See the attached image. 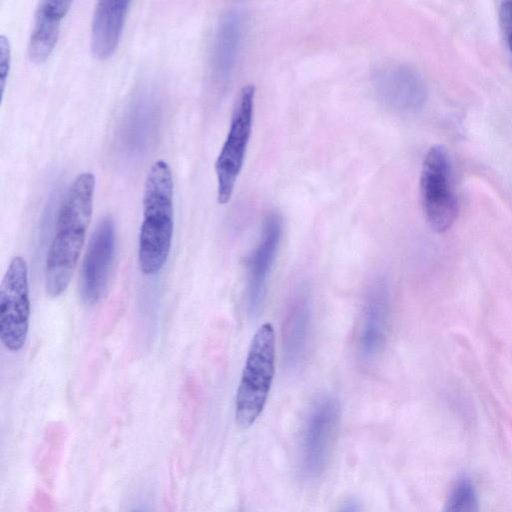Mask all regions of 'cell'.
I'll return each mask as SVG.
<instances>
[{
	"label": "cell",
	"mask_w": 512,
	"mask_h": 512,
	"mask_svg": "<svg viewBox=\"0 0 512 512\" xmlns=\"http://www.w3.org/2000/svg\"><path fill=\"white\" fill-rule=\"evenodd\" d=\"M95 176L83 172L69 185L62 199L44 267L45 291L50 298L70 284L92 217Z\"/></svg>",
	"instance_id": "6da1fadb"
},
{
	"label": "cell",
	"mask_w": 512,
	"mask_h": 512,
	"mask_svg": "<svg viewBox=\"0 0 512 512\" xmlns=\"http://www.w3.org/2000/svg\"><path fill=\"white\" fill-rule=\"evenodd\" d=\"M173 193L170 165L159 159L150 166L143 189L138 262L144 275L157 274L169 256L174 231Z\"/></svg>",
	"instance_id": "7a4b0ae2"
},
{
	"label": "cell",
	"mask_w": 512,
	"mask_h": 512,
	"mask_svg": "<svg viewBox=\"0 0 512 512\" xmlns=\"http://www.w3.org/2000/svg\"><path fill=\"white\" fill-rule=\"evenodd\" d=\"M275 373V332L270 322L254 334L235 398V420L251 426L266 404Z\"/></svg>",
	"instance_id": "3957f363"
},
{
	"label": "cell",
	"mask_w": 512,
	"mask_h": 512,
	"mask_svg": "<svg viewBox=\"0 0 512 512\" xmlns=\"http://www.w3.org/2000/svg\"><path fill=\"white\" fill-rule=\"evenodd\" d=\"M420 199L426 221L439 234L448 231L459 213V203L452 186L449 153L441 145L426 153L419 182Z\"/></svg>",
	"instance_id": "277c9868"
},
{
	"label": "cell",
	"mask_w": 512,
	"mask_h": 512,
	"mask_svg": "<svg viewBox=\"0 0 512 512\" xmlns=\"http://www.w3.org/2000/svg\"><path fill=\"white\" fill-rule=\"evenodd\" d=\"M255 87L241 88L233 108L229 130L215 161L217 200L226 204L232 197L250 140L253 122Z\"/></svg>",
	"instance_id": "5b68a950"
},
{
	"label": "cell",
	"mask_w": 512,
	"mask_h": 512,
	"mask_svg": "<svg viewBox=\"0 0 512 512\" xmlns=\"http://www.w3.org/2000/svg\"><path fill=\"white\" fill-rule=\"evenodd\" d=\"M29 319L28 267L18 255L10 261L0 286V339L7 350L22 349L28 336Z\"/></svg>",
	"instance_id": "8992f818"
},
{
	"label": "cell",
	"mask_w": 512,
	"mask_h": 512,
	"mask_svg": "<svg viewBox=\"0 0 512 512\" xmlns=\"http://www.w3.org/2000/svg\"><path fill=\"white\" fill-rule=\"evenodd\" d=\"M340 421V404L330 395L311 406L301 436L300 466L306 479L319 477L328 462Z\"/></svg>",
	"instance_id": "52a82bcc"
},
{
	"label": "cell",
	"mask_w": 512,
	"mask_h": 512,
	"mask_svg": "<svg viewBox=\"0 0 512 512\" xmlns=\"http://www.w3.org/2000/svg\"><path fill=\"white\" fill-rule=\"evenodd\" d=\"M116 251V227L110 215L97 223L87 246L80 271L79 295L87 306L104 296L113 269Z\"/></svg>",
	"instance_id": "ba28073f"
},
{
	"label": "cell",
	"mask_w": 512,
	"mask_h": 512,
	"mask_svg": "<svg viewBox=\"0 0 512 512\" xmlns=\"http://www.w3.org/2000/svg\"><path fill=\"white\" fill-rule=\"evenodd\" d=\"M282 236V218L271 212L264 218L260 237L247 261V309L254 317L260 312L267 293L269 274Z\"/></svg>",
	"instance_id": "9c48e42d"
},
{
	"label": "cell",
	"mask_w": 512,
	"mask_h": 512,
	"mask_svg": "<svg viewBox=\"0 0 512 512\" xmlns=\"http://www.w3.org/2000/svg\"><path fill=\"white\" fill-rule=\"evenodd\" d=\"M389 314V288L384 278H378L367 290L358 333V355L364 365L375 362L385 347Z\"/></svg>",
	"instance_id": "30bf717a"
},
{
	"label": "cell",
	"mask_w": 512,
	"mask_h": 512,
	"mask_svg": "<svg viewBox=\"0 0 512 512\" xmlns=\"http://www.w3.org/2000/svg\"><path fill=\"white\" fill-rule=\"evenodd\" d=\"M373 82L380 99L399 111H415L427 98V86L421 74L413 67L394 63L380 67Z\"/></svg>",
	"instance_id": "8fae6325"
},
{
	"label": "cell",
	"mask_w": 512,
	"mask_h": 512,
	"mask_svg": "<svg viewBox=\"0 0 512 512\" xmlns=\"http://www.w3.org/2000/svg\"><path fill=\"white\" fill-rule=\"evenodd\" d=\"M310 324V291L301 286L290 300L282 329L283 360L291 371L298 368L306 352Z\"/></svg>",
	"instance_id": "7c38bea8"
},
{
	"label": "cell",
	"mask_w": 512,
	"mask_h": 512,
	"mask_svg": "<svg viewBox=\"0 0 512 512\" xmlns=\"http://www.w3.org/2000/svg\"><path fill=\"white\" fill-rule=\"evenodd\" d=\"M71 5L72 1L67 0L38 2L27 46L28 56L32 62L41 63L50 56L59 38L61 21Z\"/></svg>",
	"instance_id": "4fadbf2b"
},
{
	"label": "cell",
	"mask_w": 512,
	"mask_h": 512,
	"mask_svg": "<svg viewBox=\"0 0 512 512\" xmlns=\"http://www.w3.org/2000/svg\"><path fill=\"white\" fill-rule=\"evenodd\" d=\"M131 2L101 0L95 4L91 21V50L99 59L109 58L116 50Z\"/></svg>",
	"instance_id": "5bb4252c"
},
{
	"label": "cell",
	"mask_w": 512,
	"mask_h": 512,
	"mask_svg": "<svg viewBox=\"0 0 512 512\" xmlns=\"http://www.w3.org/2000/svg\"><path fill=\"white\" fill-rule=\"evenodd\" d=\"M243 14L239 9L229 10L222 18L215 39L213 66L216 77L226 80L235 64L241 41Z\"/></svg>",
	"instance_id": "9a60e30c"
},
{
	"label": "cell",
	"mask_w": 512,
	"mask_h": 512,
	"mask_svg": "<svg viewBox=\"0 0 512 512\" xmlns=\"http://www.w3.org/2000/svg\"><path fill=\"white\" fill-rule=\"evenodd\" d=\"M478 498L471 480L461 477L454 483L443 512H478Z\"/></svg>",
	"instance_id": "2e32d148"
},
{
	"label": "cell",
	"mask_w": 512,
	"mask_h": 512,
	"mask_svg": "<svg viewBox=\"0 0 512 512\" xmlns=\"http://www.w3.org/2000/svg\"><path fill=\"white\" fill-rule=\"evenodd\" d=\"M498 15L500 28L512 62V0L500 3Z\"/></svg>",
	"instance_id": "e0dca14e"
},
{
	"label": "cell",
	"mask_w": 512,
	"mask_h": 512,
	"mask_svg": "<svg viewBox=\"0 0 512 512\" xmlns=\"http://www.w3.org/2000/svg\"><path fill=\"white\" fill-rule=\"evenodd\" d=\"M11 67V48L8 38L0 35V88L3 99Z\"/></svg>",
	"instance_id": "ac0fdd59"
},
{
	"label": "cell",
	"mask_w": 512,
	"mask_h": 512,
	"mask_svg": "<svg viewBox=\"0 0 512 512\" xmlns=\"http://www.w3.org/2000/svg\"><path fill=\"white\" fill-rule=\"evenodd\" d=\"M339 512H357V506L355 503L349 502Z\"/></svg>",
	"instance_id": "d6986e66"
},
{
	"label": "cell",
	"mask_w": 512,
	"mask_h": 512,
	"mask_svg": "<svg viewBox=\"0 0 512 512\" xmlns=\"http://www.w3.org/2000/svg\"><path fill=\"white\" fill-rule=\"evenodd\" d=\"M132 512H142V511H141V510L136 509V510H133Z\"/></svg>",
	"instance_id": "ffe728a7"
}]
</instances>
